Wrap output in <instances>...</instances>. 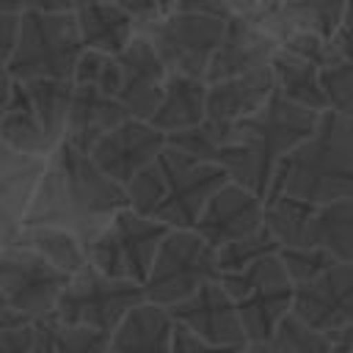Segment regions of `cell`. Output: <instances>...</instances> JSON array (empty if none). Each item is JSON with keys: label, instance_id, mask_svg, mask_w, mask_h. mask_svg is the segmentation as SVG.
Instances as JSON below:
<instances>
[{"label": "cell", "instance_id": "obj_3", "mask_svg": "<svg viewBox=\"0 0 353 353\" xmlns=\"http://www.w3.org/2000/svg\"><path fill=\"white\" fill-rule=\"evenodd\" d=\"M317 116L273 88L259 110L232 124V143L221 160L226 179L265 199L276 163L312 135Z\"/></svg>", "mask_w": 353, "mask_h": 353}, {"label": "cell", "instance_id": "obj_41", "mask_svg": "<svg viewBox=\"0 0 353 353\" xmlns=\"http://www.w3.org/2000/svg\"><path fill=\"white\" fill-rule=\"evenodd\" d=\"M22 11H36V14H63L74 11L77 0H19Z\"/></svg>", "mask_w": 353, "mask_h": 353}, {"label": "cell", "instance_id": "obj_48", "mask_svg": "<svg viewBox=\"0 0 353 353\" xmlns=\"http://www.w3.org/2000/svg\"><path fill=\"white\" fill-rule=\"evenodd\" d=\"M108 353H113V350H108Z\"/></svg>", "mask_w": 353, "mask_h": 353}, {"label": "cell", "instance_id": "obj_25", "mask_svg": "<svg viewBox=\"0 0 353 353\" xmlns=\"http://www.w3.org/2000/svg\"><path fill=\"white\" fill-rule=\"evenodd\" d=\"M74 22L83 50L116 55L135 36V25L116 3H85L74 8Z\"/></svg>", "mask_w": 353, "mask_h": 353}, {"label": "cell", "instance_id": "obj_42", "mask_svg": "<svg viewBox=\"0 0 353 353\" xmlns=\"http://www.w3.org/2000/svg\"><path fill=\"white\" fill-rule=\"evenodd\" d=\"M17 19L19 17H8L0 14V66H6L11 50H14V39H17Z\"/></svg>", "mask_w": 353, "mask_h": 353}, {"label": "cell", "instance_id": "obj_43", "mask_svg": "<svg viewBox=\"0 0 353 353\" xmlns=\"http://www.w3.org/2000/svg\"><path fill=\"white\" fill-rule=\"evenodd\" d=\"M325 339H328L331 353H353V323L325 334Z\"/></svg>", "mask_w": 353, "mask_h": 353}, {"label": "cell", "instance_id": "obj_24", "mask_svg": "<svg viewBox=\"0 0 353 353\" xmlns=\"http://www.w3.org/2000/svg\"><path fill=\"white\" fill-rule=\"evenodd\" d=\"M204 94H207L204 80L185 74H165L160 102L146 121L163 135L196 127L199 121H204Z\"/></svg>", "mask_w": 353, "mask_h": 353}, {"label": "cell", "instance_id": "obj_47", "mask_svg": "<svg viewBox=\"0 0 353 353\" xmlns=\"http://www.w3.org/2000/svg\"><path fill=\"white\" fill-rule=\"evenodd\" d=\"M85 3H116V0H77V6H85Z\"/></svg>", "mask_w": 353, "mask_h": 353}, {"label": "cell", "instance_id": "obj_8", "mask_svg": "<svg viewBox=\"0 0 353 353\" xmlns=\"http://www.w3.org/2000/svg\"><path fill=\"white\" fill-rule=\"evenodd\" d=\"M218 281L234 303L245 345L268 339L290 314L292 284L276 254L262 256L243 270L221 273Z\"/></svg>", "mask_w": 353, "mask_h": 353}, {"label": "cell", "instance_id": "obj_39", "mask_svg": "<svg viewBox=\"0 0 353 353\" xmlns=\"http://www.w3.org/2000/svg\"><path fill=\"white\" fill-rule=\"evenodd\" d=\"M168 353H245V347H223V345L204 342V339H199L196 334H190L188 328H182V325L174 323Z\"/></svg>", "mask_w": 353, "mask_h": 353}, {"label": "cell", "instance_id": "obj_32", "mask_svg": "<svg viewBox=\"0 0 353 353\" xmlns=\"http://www.w3.org/2000/svg\"><path fill=\"white\" fill-rule=\"evenodd\" d=\"M245 353H331V347L325 334H317L287 314L268 339L245 345Z\"/></svg>", "mask_w": 353, "mask_h": 353}, {"label": "cell", "instance_id": "obj_15", "mask_svg": "<svg viewBox=\"0 0 353 353\" xmlns=\"http://www.w3.org/2000/svg\"><path fill=\"white\" fill-rule=\"evenodd\" d=\"M251 19L276 41L295 33H317L331 39L350 19V0H259Z\"/></svg>", "mask_w": 353, "mask_h": 353}, {"label": "cell", "instance_id": "obj_38", "mask_svg": "<svg viewBox=\"0 0 353 353\" xmlns=\"http://www.w3.org/2000/svg\"><path fill=\"white\" fill-rule=\"evenodd\" d=\"M116 6L121 11H127L135 30L160 19V17H165L168 11H174V0H116Z\"/></svg>", "mask_w": 353, "mask_h": 353}, {"label": "cell", "instance_id": "obj_10", "mask_svg": "<svg viewBox=\"0 0 353 353\" xmlns=\"http://www.w3.org/2000/svg\"><path fill=\"white\" fill-rule=\"evenodd\" d=\"M143 301L141 284L127 279H110L85 265L83 270L72 273L52 317L63 325H85L99 334H113V328L124 320L130 309Z\"/></svg>", "mask_w": 353, "mask_h": 353}, {"label": "cell", "instance_id": "obj_21", "mask_svg": "<svg viewBox=\"0 0 353 353\" xmlns=\"http://www.w3.org/2000/svg\"><path fill=\"white\" fill-rule=\"evenodd\" d=\"M270 94H273L270 66H259L245 74L207 83L204 119L221 121V124H234V121L251 116L254 110H259Z\"/></svg>", "mask_w": 353, "mask_h": 353}, {"label": "cell", "instance_id": "obj_37", "mask_svg": "<svg viewBox=\"0 0 353 353\" xmlns=\"http://www.w3.org/2000/svg\"><path fill=\"white\" fill-rule=\"evenodd\" d=\"M33 323L8 312H0V353H30Z\"/></svg>", "mask_w": 353, "mask_h": 353}, {"label": "cell", "instance_id": "obj_34", "mask_svg": "<svg viewBox=\"0 0 353 353\" xmlns=\"http://www.w3.org/2000/svg\"><path fill=\"white\" fill-rule=\"evenodd\" d=\"M72 85H91L105 97L116 99V88H119V66L113 55L105 52H94V50H83L74 69H72Z\"/></svg>", "mask_w": 353, "mask_h": 353}, {"label": "cell", "instance_id": "obj_13", "mask_svg": "<svg viewBox=\"0 0 353 353\" xmlns=\"http://www.w3.org/2000/svg\"><path fill=\"white\" fill-rule=\"evenodd\" d=\"M290 314L317 334L353 323V262H336L320 276L292 284Z\"/></svg>", "mask_w": 353, "mask_h": 353}, {"label": "cell", "instance_id": "obj_14", "mask_svg": "<svg viewBox=\"0 0 353 353\" xmlns=\"http://www.w3.org/2000/svg\"><path fill=\"white\" fill-rule=\"evenodd\" d=\"M163 149H165V135L160 130H154L143 119H124L91 146L88 157L108 179L124 188Z\"/></svg>", "mask_w": 353, "mask_h": 353}, {"label": "cell", "instance_id": "obj_23", "mask_svg": "<svg viewBox=\"0 0 353 353\" xmlns=\"http://www.w3.org/2000/svg\"><path fill=\"white\" fill-rule=\"evenodd\" d=\"M174 320L168 309L141 301L110 334L113 353H168Z\"/></svg>", "mask_w": 353, "mask_h": 353}, {"label": "cell", "instance_id": "obj_33", "mask_svg": "<svg viewBox=\"0 0 353 353\" xmlns=\"http://www.w3.org/2000/svg\"><path fill=\"white\" fill-rule=\"evenodd\" d=\"M276 251H279V243L270 237V232L265 226H259L256 232L221 245L215 251V259H218L221 273H234V270H243V268H248L251 262H256L262 256H273Z\"/></svg>", "mask_w": 353, "mask_h": 353}, {"label": "cell", "instance_id": "obj_31", "mask_svg": "<svg viewBox=\"0 0 353 353\" xmlns=\"http://www.w3.org/2000/svg\"><path fill=\"white\" fill-rule=\"evenodd\" d=\"M229 143H232V124H221V121H210V119L199 121L196 127L165 135V146L182 152L193 160L212 163L218 168H221V160H223Z\"/></svg>", "mask_w": 353, "mask_h": 353}, {"label": "cell", "instance_id": "obj_35", "mask_svg": "<svg viewBox=\"0 0 353 353\" xmlns=\"http://www.w3.org/2000/svg\"><path fill=\"white\" fill-rule=\"evenodd\" d=\"M317 77H320V91L325 97V108L339 116H350L353 113V66H350V61L328 63V66L317 69Z\"/></svg>", "mask_w": 353, "mask_h": 353}, {"label": "cell", "instance_id": "obj_20", "mask_svg": "<svg viewBox=\"0 0 353 353\" xmlns=\"http://www.w3.org/2000/svg\"><path fill=\"white\" fill-rule=\"evenodd\" d=\"M41 171L44 157L17 152L0 141V243H6L22 226Z\"/></svg>", "mask_w": 353, "mask_h": 353}, {"label": "cell", "instance_id": "obj_19", "mask_svg": "<svg viewBox=\"0 0 353 353\" xmlns=\"http://www.w3.org/2000/svg\"><path fill=\"white\" fill-rule=\"evenodd\" d=\"M276 50H279V44L251 17L232 14L223 22V33H221V41L210 58L204 83L226 80V77L268 66Z\"/></svg>", "mask_w": 353, "mask_h": 353}, {"label": "cell", "instance_id": "obj_2", "mask_svg": "<svg viewBox=\"0 0 353 353\" xmlns=\"http://www.w3.org/2000/svg\"><path fill=\"white\" fill-rule=\"evenodd\" d=\"M268 196H287L303 204L353 199V121L323 110L309 138L290 149L273 168Z\"/></svg>", "mask_w": 353, "mask_h": 353}, {"label": "cell", "instance_id": "obj_17", "mask_svg": "<svg viewBox=\"0 0 353 353\" xmlns=\"http://www.w3.org/2000/svg\"><path fill=\"white\" fill-rule=\"evenodd\" d=\"M171 320L204 342L223 347H245V336L234 312L232 298L221 287V281H210L199 287L190 298L174 303L168 309Z\"/></svg>", "mask_w": 353, "mask_h": 353}, {"label": "cell", "instance_id": "obj_46", "mask_svg": "<svg viewBox=\"0 0 353 353\" xmlns=\"http://www.w3.org/2000/svg\"><path fill=\"white\" fill-rule=\"evenodd\" d=\"M0 14H8V17H19V14H22V6H19V0H0Z\"/></svg>", "mask_w": 353, "mask_h": 353}, {"label": "cell", "instance_id": "obj_30", "mask_svg": "<svg viewBox=\"0 0 353 353\" xmlns=\"http://www.w3.org/2000/svg\"><path fill=\"white\" fill-rule=\"evenodd\" d=\"M314 204H303L287 196H268L262 204V226L279 243V248H306Z\"/></svg>", "mask_w": 353, "mask_h": 353}, {"label": "cell", "instance_id": "obj_29", "mask_svg": "<svg viewBox=\"0 0 353 353\" xmlns=\"http://www.w3.org/2000/svg\"><path fill=\"white\" fill-rule=\"evenodd\" d=\"M110 336L85 325H63L52 314L33 323L30 353H108Z\"/></svg>", "mask_w": 353, "mask_h": 353}, {"label": "cell", "instance_id": "obj_26", "mask_svg": "<svg viewBox=\"0 0 353 353\" xmlns=\"http://www.w3.org/2000/svg\"><path fill=\"white\" fill-rule=\"evenodd\" d=\"M6 243H17L33 254H39L41 259H47L50 265H55L58 270L63 273H77L83 270L88 262H85V248L83 243L61 229V226H39V223H22Z\"/></svg>", "mask_w": 353, "mask_h": 353}, {"label": "cell", "instance_id": "obj_6", "mask_svg": "<svg viewBox=\"0 0 353 353\" xmlns=\"http://www.w3.org/2000/svg\"><path fill=\"white\" fill-rule=\"evenodd\" d=\"M80 52L83 44L74 11H22L17 19L14 50L3 69L11 80H72Z\"/></svg>", "mask_w": 353, "mask_h": 353}, {"label": "cell", "instance_id": "obj_16", "mask_svg": "<svg viewBox=\"0 0 353 353\" xmlns=\"http://www.w3.org/2000/svg\"><path fill=\"white\" fill-rule=\"evenodd\" d=\"M262 204H265L262 196L226 179L201 207L193 232L210 248L218 251L221 245L240 240L262 226Z\"/></svg>", "mask_w": 353, "mask_h": 353}, {"label": "cell", "instance_id": "obj_28", "mask_svg": "<svg viewBox=\"0 0 353 353\" xmlns=\"http://www.w3.org/2000/svg\"><path fill=\"white\" fill-rule=\"evenodd\" d=\"M268 66H270V74H273V88L284 99H290L301 108H309L314 113L328 110L325 97L320 91L317 66H312L309 61H303L298 55H290L284 50H276Z\"/></svg>", "mask_w": 353, "mask_h": 353}, {"label": "cell", "instance_id": "obj_5", "mask_svg": "<svg viewBox=\"0 0 353 353\" xmlns=\"http://www.w3.org/2000/svg\"><path fill=\"white\" fill-rule=\"evenodd\" d=\"M72 80H11L0 116V141L17 152L47 157L63 141Z\"/></svg>", "mask_w": 353, "mask_h": 353}, {"label": "cell", "instance_id": "obj_4", "mask_svg": "<svg viewBox=\"0 0 353 353\" xmlns=\"http://www.w3.org/2000/svg\"><path fill=\"white\" fill-rule=\"evenodd\" d=\"M226 182L223 168L165 146L127 185V204L168 229H193L207 199Z\"/></svg>", "mask_w": 353, "mask_h": 353}, {"label": "cell", "instance_id": "obj_45", "mask_svg": "<svg viewBox=\"0 0 353 353\" xmlns=\"http://www.w3.org/2000/svg\"><path fill=\"white\" fill-rule=\"evenodd\" d=\"M8 88H11V77L0 66V116H3V108H6V99H8Z\"/></svg>", "mask_w": 353, "mask_h": 353}, {"label": "cell", "instance_id": "obj_27", "mask_svg": "<svg viewBox=\"0 0 353 353\" xmlns=\"http://www.w3.org/2000/svg\"><path fill=\"white\" fill-rule=\"evenodd\" d=\"M306 248H320L336 262H353V199L314 204Z\"/></svg>", "mask_w": 353, "mask_h": 353}, {"label": "cell", "instance_id": "obj_12", "mask_svg": "<svg viewBox=\"0 0 353 353\" xmlns=\"http://www.w3.org/2000/svg\"><path fill=\"white\" fill-rule=\"evenodd\" d=\"M66 281L69 273L39 254L17 243H0V312L25 320L50 317Z\"/></svg>", "mask_w": 353, "mask_h": 353}, {"label": "cell", "instance_id": "obj_36", "mask_svg": "<svg viewBox=\"0 0 353 353\" xmlns=\"http://www.w3.org/2000/svg\"><path fill=\"white\" fill-rule=\"evenodd\" d=\"M276 259L281 262L290 284H303L328 270L331 265H336V259L320 248H279Z\"/></svg>", "mask_w": 353, "mask_h": 353}, {"label": "cell", "instance_id": "obj_22", "mask_svg": "<svg viewBox=\"0 0 353 353\" xmlns=\"http://www.w3.org/2000/svg\"><path fill=\"white\" fill-rule=\"evenodd\" d=\"M124 119H130V116L113 97H105L91 85H72L63 141L88 154L91 146L105 132H110L116 124H121Z\"/></svg>", "mask_w": 353, "mask_h": 353}, {"label": "cell", "instance_id": "obj_11", "mask_svg": "<svg viewBox=\"0 0 353 353\" xmlns=\"http://www.w3.org/2000/svg\"><path fill=\"white\" fill-rule=\"evenodd\" d=\"M223 22L226 19L168 11L165 17L138 28L135 36L149 41L165 74H185V77L204 80L210 58L223 33Z\"/></svg>", "mask_w": 353, "mask_h": 353}, {"label": "cell", "instance_id": "obj_40", "mask_svg": "<svg viewBox=\"0 0 353 353\" xmlns=\"http://www.w3.org/2000/svg\"><path fill=\"white\" fill-rule=\"evenodd\" d=\"M174 11H182V14H201V17H215V19L232 17L221 0H174Z\"/></svg>", "mask_w": 353, "mask_h": 353}, {"label": "cell", "instance_id": "obj_1", "mask_svg": "<svg viewBox=\"0 0 353 353\" xmlns=\"http://www.w3.org/2000/svg\"><path fill=\"white\" fill-rule=\"evenodd\" d=\"M124 207H130L124 188L108 179L85 152L61 141L44 157L22 223L61 226L85 248Z\"/></svg>", "mask_w": 353, "mask_h": 353}, {"label": "cell", "instance_id": "obj_18", "mask_svg": "<svg viewBox=\"0 0 353 353\" xmlns=\"http://www.w3.org/2000/svg\"><path fill=\"white\" fill-rule=\"evenodd\" d=\"M119 66V88L116 102L124 108L130 119H149L160 102L165 69L146 39L132 36L130 44L113 55Z\"/></svg>", "mask_w": 353, "mask_h": 353}, {"label": "cell", "instance_id": "obj_7", "mask_svg": "<svg viewBox=\"0 0 353 353\" xmlns=\"http://www.w3.org/2000/svg\"><path fill=\"white\" fill-rule=\"evenodd\" d=\"M218 279L221 270L215 248H210L193 229H168L154 251L141 292L143 301L171 309L174 303L190 298L199 287Z\"/></svg>", "mask_w": 353, "mask_h": 353}, {"label": "cell", "instance_id": "obj_44", "mask_svg": "<svg viewBox=\"0 0 353 353\" xmlns=\"http://www.w3.org/2000/svg\"><path fill=\"white\" fill-rule=\"evenodd\" d=\"M221 3L226 6V11H229V14H240V17H251L259 0H221Z\"/></svg>", "mask_w": 353, "mask_h": 353}, {"label": "cell", "instance_id": "obj_9", "mask_svg": "<svg viewBox=\"0 0 353 353\" xmlns=\"http://www.w3.org/2000/svg\"><path fill=\"white\" fill-rule=\"evenodd\" d=\"M165 232L168 226L124 207L85 245V262L102 276L143 284Z\"/></svg>", "mask_w": 353, "mask_h": 353}]
</instances>
